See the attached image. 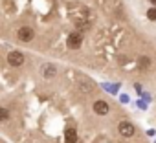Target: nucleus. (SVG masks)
<instances>
[{
	"mask_svg": "<svg viewBox=\"0 0 156 143\" xmlns=\"http://www.w3.org/2000/svg\"><path fill=\"white\" fill-rule=\"evenodd\" d=\"M33 37H35V33H33V30L28 28V26H22V28H19V31H17V39H19L20 42H31Z\"/></svg>",
	"mask_w": 156,
	"mask_h": 143,
	"instance_id": "3",
	"label": "nucleus"
},
{
	"mask_svg": "<svg viewBox=\"0 0 156 143\" xmlns=\"http://www.w3.org/2000/svg\"><path fill=\"white\" fill-rule=\"evenodd\" d=\"M138 66H140L141 70L151 68V59H147V57H140V59H138Z\"/></svg>",
	"mask_w": 156,
	"mask_h": 143,
	"instance_id": "8",
	"label": "nucleus"
},
{
	"mask_svg": "<svg viewBox=\"0 0 156 143\" xmlns=\"http://www.w3.org/2000/svg\"><path fill=\"white\" fill-rule=\"evenodd\" d=\"M81 42H83V33H79V31H73V33H70V35H68L66 46H68L70 50H77V48L81 46Z\"/></svg>",
	"mask_w": 156,
	"mask_h": 143,
	"instance_id": "2",
	"label": "nucleus"
},
{
	"mask_svg": "<svg viewBox=\"0 0 156 143\" xmlns=\"http://www.w3.org/2000/svg\"><path fill=\"white\" fill-rule=\"evenodd\" d=\"M92 108H94V112H96L98 116H107V114H108V110H110V106H108V103H107V101H96Z\"/></svg>",
	"mask_w": 156,
	"mask_h": 143,
	"instance_id": "5",
	"label": "nucleus"
},
{
	"mask_svg": "<svg viewBox=\"0 0 156 143\" xmlns=\"http://www.w3.org/2000/svg\"><path fill=\"white\" fill-rule=\"evenodd\" d=\"M42 75H44V77H55V75H57V68H55L53 64H46V66L42 68Z\"/></svg>",
	"mask_w": 156,
	"mask_h": 143,
	"instance_id": "7",
	"label": "nucleus"
},
{
	"mask_svg": "<svg viewBox=\"0 0 156 143\" xmlns=\"http://www.w3.org/2000/svg\"><path fill=\"white\" fill-rule=\"evenodd\" d=\"M9 119V110L6 106H0V121H8Z\"/></svg>",
	"mask_w": 156,
	"mask_h": 143,
	"instance_id": "9",
	"label": "nucleus"
},
{
	"mask_svg": "<svg viewBox=\"0 0 156 143\" xmlns=\"http://www.w3.org/2000/svg\"><path fill=\"white\" fill-rule=\"evenodd\" d=\"M64 143H77V130L75 128H66L64 132Z\"/></svg>",
	"mask_w": 156,
	"mask_h": 143,
	"instance_id": "6",
	"label": "nucleus"
},
{
	"mask_svg": "<svg viewBox=\"0 0 156 143\" xmlns=\"http://www.w3.org/2000/svg\"><path fill=\"white\" fill-rule=\"evenodd\" d=\"M147 19L151 22H156V8H149L147 9Z\"/></svg>",
	"mask_w": 156,
	"mask_h": 143,
	"instance_id": "10",
	"label": "nucleus"
},
{
	"mask_svg": "<svg viewBox=\"0 0 156 143\" xmlns=\"http://www.w3.org/2000/svg\"><path fill=\"white\" fill-rule=\"evenodd\" d=\"M149 2L152 4V8H156V0H149Z\"/></svg>",
	"mask_w": 156,
	"mask_h": 143,
	"instance_id": "11",
	"label": "nucleus"
},
{
	"mask_svg": "<svg viewBox=\"0 0 156 143\" xmlns=\"http://www.w3.org/2000/svg\"><path fill=\"white\" fill-rule=\"evenodd\" d=\"M8 62H9L11 66L19 68V66L24 64V55H22L20 51H9V53H8Z\"/></svg>",
	"mask_w": 156,
	"mask_h": 143,
	"instance_id": "4",
	"label": "nucleus"
},
{
	"mask_svg": "<svg viewBox=\"0 0 156 143\" xmlns=\"http://www.w3.org/2000/svg\"><path fill=\"white\" fill-rule=\"evenodd\" d=\"M118 132H119V136H123V138H132V136L136 134V127H134L132 123H129V121H121V123L118 125Z\"/></svg>",
	"mask_w": 156,
	"mask_h": 143,
	"instance_id": "1",
	"label": "nucleus"
}]
</instances>
